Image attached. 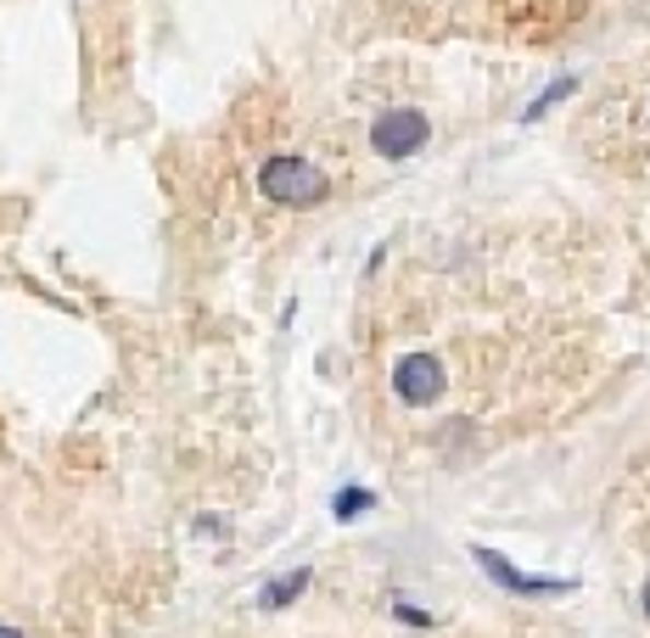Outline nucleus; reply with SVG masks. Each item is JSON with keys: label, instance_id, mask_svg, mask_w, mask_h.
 Returning a JSON list of instances; mask_svg holds the SVG:
<instances>
[{"label": "nucleus", "instance_id": "39448f33", "mask_svg": "<svg viewBox=\"0 0 650 638\" xmlns=\"http://www.w3.org/2000/svg\"><path fill=\"white\" fill-rule=\"evenodd\" d=\"M309 582H314V571L309 566H298V571H287V577H275V582H264V594H258V611H292L303 594H309Z\"/></svg>", "mask_w": 650, "mask_h": 638}, {"label": "nucleus", "instance_id": "20e7f679", "mask_svg": "<svg viewBox=\"0 0 650 638\" xmlns=\"http://www.w3.org/2000/svg\"><path fill=\"white\" fill-rule=\"evenodd\" d=\"M398 398L404 404H432L438 392H443V364L432 359V353H409V359H398Z\"/></svg>", "mask_w": 650, "mask_h": 638}, {"label": "nucleus", "instance_id": "7ed1b4c3", "mask_svg": "<svg viewBox=\"0 0 650 638\" xmlns=\"http://www.w3.org/2000/svg\"><path fill=\"white\" fill-rule=\"evenodd\" d=\"M472 560L499 582V588H510V594H572V582H561V577H527V571H516L504 555H494V549H483V544H472Z\"/></svg>", "mask_w": 650, "mask_h": 638}, {"label": "nucleus", "instance_id": "0eeeda50", "mask_svg": "<svg viewBox=\"0 0 650 638\" xmlns=\"http://www.w3.org/2000/svg\"><path fill=\"white\" fill-rule=\"evenodd\" d=\"M572 90H578V73H567V79H555V84H549V90L538 95V102L527 107V118H544L549 107H561V102H567V95H572Z\"/></svg>", "mask_w": 650, "mask_h": 638}, {"label": "nucleus", "instance_id": "f257e3e1", "mask_svg": "<svg viewBox=\"0 0 650 638\" xmlns=\"http://www.w3.org/2000/svg\"><path fill=\"white\" fill-rule=\"evenodd\" d=\"M258 196L275 208H320L332 196V174L309 158H264L258 163Z\"/></svg>", "mask_w": 650, "mask_h": 638}, {"label": "nucleus", "instance_id": "6e6552de", "mask_svg": "<svg viewBox=\"0 0 650 638\" xmlns=\"http://www.w3.org/2000/svg\"><path fill=\"white\" fill-rule=\"evenodd\" d=\"M393 611H398V622H409V627H438V616H427L421 605H409V600H398Z\"/></svg>", "mask_w": 650, "mask_h": 638}, {"label": "nucleus", "instance_id": "9d476101", "mask_svg": "<svg viewBox=\"0 0 650 638\" xmlns=\"http://www.w3.org/2000/svg\"><path fill=\"white\" fill-rule=\"evenodd\" d=\"M639 600H645V616H650V582H645V594H639Z\"/></svg>", "mask_w": 650, "mask_h": 638}, {"label": "nucleus", "instance_id": "1a4fd4ad", "mask_svg": "<svg viewBox=\"0 0 650 638\" xmlns=\"http://www.w3.org/2000/svg\"><path fill=\"white\" fill-rule=\"evenodd\" d=\"M0 638H23V633H18V627H0Z\"/></svg>", "mask_w": 650, "mask_h": 638}, {"label": "nucleus", "instance_id": "f03ea898", "mask_svg": "<svg viewBox=\"0 0 650 638\" xmlns=\"http://www.w3.org/2000/svg\"><path fill=\"white\" fill-rule=\"evenodd\" d=\"M427 140H432V118L415 107H393L382 118H370V152L382 163H409Z\"/></svg>", "mask_w": 650, "mask_h": 638}, {"label": "nucleus", "instance_id": "423d86ee", "mask_svg": "<svg viewBox=\"0 0 650 638\" xmlns=\"http://www.w3.org/2000/svg\"><path fill=\"white\" fill-rule=\"evenodd\" d=\"M370 510H376V494H370V487H337V494H332V515L337 521H359V515H370Z\"/></svg>", "mask_w": 650, "mask_h": 638}]
</instances>
